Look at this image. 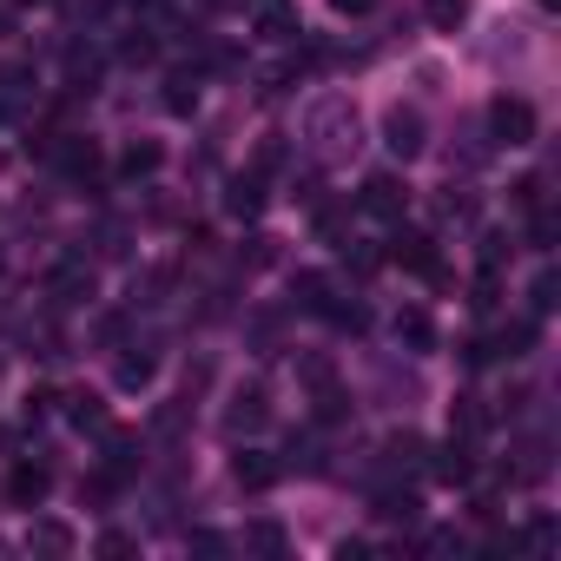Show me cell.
Wrapping results in <instances>:
<instances>
[{"label": "cell", "instance_id": "obj_28", "mask_svg": "<svg viewBox=\"0 0 561 561\" xmlns=\"http://www.w3.org/2000/svg\"><path fill=\"white\" fill-rule=\"evenodd\" d=\"M528 305H535V311H554V271H541V277H535V291H528Z\"/></svg>", "mask_w": 561, "mask_h": 561}, {"label": "cell", "instance_id": "obj_8", "mask_svg": "<svg viewBox=\"0 0 561 561\" xmlns=\"http://www.w3.org/2000/svg\"><path fill=\"white\" fill-rule=\"evenodd\" d=\"M291 305H298V311H311V318H331V305H337V285H331L324 271H298Z\"/></svg>", "mask_w": 561, "mask_h": 561}, {"label": "cell", "instance_id": "obj_21", "mask_svg": "<svg viewBox=\"0 0 561 561\" xmlns=\"http://www.w3.org/2000/svg\"><path fill=\"white\" fill-rule=\"evenodd\" d=\"M377 515H383V522H416V515H423V495H416V489H383V495H377Z\"/></svg>", "mask_w": 561, "mask_h": 561}, {"label": "cell", "instance_id": "obj_10", "mask_svg": "<svg viewBox=\"0 0 561 561\" xmlns=\"http://www.w3.org/2000/svg\"><path fill=\"white\" fill-rule=\"evenodd\" d=\"M225 211H231V218H257V211H264V172H238V179L225 185Z\"/></svg>", "mask_w": 561, "mask_h": 561}, {"label": "cell", "instance_id": "obj_25", "mask_svg": "<svg viewBox=\"0 0 561 561\" xmlns=\"http://www.w3.org/2000/svg\"><path fill=\"white\" fill-rule=\"evenodd\" d=\"M113 377H119V390H146V383H152V357H146V351H139V357H119Z\"/></svg>", "mask_w": 561, "mask_h": 561}, {"label": "cell", "instance_id": "obj_30", "mask_svg": "<svg viewBox=\"0 0 561 561\" xmlns=\"http://www.w3.org/2000/svg\"><path fill=\"white\" fill-rule=\"evenodd\" d=\"M93 548H100V554H133V548H139V541H133V535H119V528H113V535H100V541H93Z\"/></svg>", "mask_w": 561, "mask_h": 561}, {"label": "cell", "instance_id": "obj_16", "mask_svg": "<svg viewBox=\"0 0 561 561\" xmlns=\"http://www.w3.org/2000/svg\"><path fill=\"white\" fill-rule=\"evenodd\" d=\"M27 548L60 561V554H73V548H80V535H73L67 522H34V528H27Z\"/></svg>", "mask_w": 561, "mask_h": 561}, {"label": "cell", "instance_id": "obj_20", "mask_svg": "<svg viewBox=\"0 0 561 561\" xmlns=\"http://www.w3.org/2000/svg\"><path fill=\"white\" fill-rule=\"evenodd\" d=\"M133 469H139V436L113 430L106 436V476H133Z\"/></svg>", "mask_w": 561, "mask_h": 561}, {"label": "cell", "instance_id": "obj_15", "mask_svg": "<svg viewBox=\"0 0 561 561\" xmlns=\"http://www.w3.org/2000/svg\"><path fill=\"white\" fill-rule=\"evenodd\" d=\"M528 351H535V318H508L489 337V357H528Z\"/></svg>", "mask_w": 561, "mask_h": 561}, {"label": "cell", "instance_id": "obj_22", "mask_svg": "<svg viewBox=\"0 0 561 561\" xmlns=\"http://www.w3.org/2000/svg\"><path fill=\"white\" fill-rule=\"evenodd\" d=\"M165 113H179V119L198 113V73H172L165 80Z\"/></svg>", "mask_w": 561, "mask_h": 561}, {"label": "cell", "instance_id": "obj_2", "mask_svg": "<svg viewBox=\"0 0 561 561\" xmlns=\"http://www.w3.org/2000/svg\"><path fill=\"white\" fill-rule=\"evenodd\" d=\"M489 133H495V146H535V106L502 93V100L489 106Z\"/></svg>", "mask_w": 561, "mask_h": 561}, {"label": "cell", "instance_id": "obj_11", "mask_svg": "<svg viewBox=\"0 0 561 561\" xmlns=\"http://www.w3.org/2000/svg\"><path fill=\"white\" fill-rule=\"evenodd\" d=\"M264 416H271V410H264V390L251 383V390H238V397H231V410H225V436H251Z\"/></svg>", "mask_w": 561, "mask_h": 561}, {"label": "cell", "instance_id": "obj_5", "mask_svg": "<svg viewBox=\"0 0 561 561\" xmlns=\"http://www.w3.org/2000/svg\"><path fill=\"white\" fill-rule=\"evenodd\" d=\"M383 146H390L397 159H416V152L430 146V139H423V113H416V106H390V113H383Z\"/></svg>", "mask_w": 561, "mask_h": 561}, {"label": "cell", "instance_id": "obj_24", "mask_svg": "<svg viewBox=\"0 0 561 561\" xmlns=\"http://www.w3.org/2000/svg\"><path fill=\"white\" fill-rule=\"evenodd\" d=\"M159 159H165V152H159V139H139V146L119 159V172H126V179H146V172H159Z\"/></svg>", "mask_w": 561, "mask_h": 561}, {"label": "cell", "instance_id": "obj_12", "mask_svg": "<svg viewBox=\"0 0 561 561\" xmlns=\"http://www.w3.org/2000/svg\"><path fill=\"white\" fill-rule=\"evenodd\" d=\"M430 469H436V482H469V476H476V443L449 436V443L436 449V462H430Z\"/></svg>", "mask_w": 561, "mask_h": 561}, {"label": "cell", "instance_id": "obj_27", "mask_svg": "<svg viewBox=\"0 0 561 561\" xmlns=\"http://www.w3.org/2000/svg\"><path fill=\"white\" fill-rule=\"evenodd\" d=\"M554 541H561V528H554L548 515H535V522H528V548H554Z\"/></svg>", "mask_w": 561, "mask_h": 561}, {"label": "cell", "instance_id": "obj_33", "mask_svg": "<svg viewBox=\"0 0 561 561\" xmlns=\"http://www.w3.org/2000/svg\"><path fill=\"white\" fill-rule=\"evenodd\" d=\"M205 8H218V14H231V8H244V0H205Z\"/></svg>", "mask_w": 561, "mask_h": 561}, {"label": "cell", "instance_id": "obj_1", "mask_svg": "<svg viewBox=\"0 0 561 561\" xmlns=\"http://www.w3.org/2000/svg\"><path fill=\"white\" fill-rule=\"evenodd\" d=\"M305 139H311V152H318L324 165H344V159L357 152V106H351L344 93H324V100L305 113Z\"/></svg>", "mask_w": 561, "mask_h": 561}, {"label": "cell", "instance_id": "obj_32", "mask_svg": "<svg viewBox=\"0 0 561 561\" xmlns=\"http://www.w3.org/2000/svg\"><path fill=\"white\" fill-rule=\"evenodd\" d=\"M331 8H337V14H370L377 0H331Z\"/></svg>", "mask_w": 561, "mask_h": 561}, {"label": "cell", "instance_id": "obj_18", "mask_svg": "<svg viewBox=\"0 0 561 561\" xmlns=\"http://www.w3.org/2000/svg\"><path fill=\"white\" fill-rule=\"evenodd\" d=\"M67 403V423L73 430H106V403L93 397V390H73V397H60Z\"/></svg>", "mask_w": 561, "mask_h": 561}, {"label": "cell", "instance_id": "obj_17", "mask_svg": "<svg viewBox=\"0 0 561 561\" xmlns=\"http://www.w3.org/2000/svg\"><path fill=\"white\" fill-rule=\"evenodd\" d=\"M397 344H410V351H430L436 344V324H430V311H397Z\"/></svg>", "mask_w": 561, "mask_h": 561}, {"label": "cell", "instance_id": "obj_3", "mask_svg": "<svg viewBox=\"0 0 561 561\" xmlns=\"http://www.w3.org/2000/svg\"><path fill=\"white\" fill-rule=\"evenodd\" d=\"M357 205H364L370 218H390V225H397V218L410 211V185H403L397 172H370V179H364V198H357Z\"/></svg>", "mask_w": 561, "mask_h": 561}, {"label": "cell", "instance_id": "obj_7", "mask_svg": "<svg viewBox=\"0 0 561 561\" xmlns=\"http://www.w3.org/2000/svg\"><path fill=\"white\" fill-rule=\"evenodd\" d=\"M383 257H397V264H410V271H423V277H443V257H436V238H430V231H397Z\"/></svg>", "mask_w": 561, "mask_h": 561}, {"label": "cell", "instance_id": "obj_13", "mask_svg": "<svg viewBox=\"0 0 561 561\" xmlns=\"http://www.w3.org/2000/svg\"><path fill=\"white\" fill-rule=\"evenodd\" d=\"M47 489H54V476H47L41 462H21V469L8 476V495H14V508H41V502H47Z\"/></svg>", "mask_w": 561, "mask_h": 561}, {"label": "cell", "instance_id": "obj_23", "mask_svg": "<svg viewBox=\"0 0 561 561\" xmlns=\"http://www.w3.org/2000/svg\"><path fill=\"white\" fill-rule=\"evenodd\" d=\"M423 14H430L436 34H456V27L469 21V0H423Z\"/></svg>", "mask_w": 561, "mask_h": 561}, {"label": "cell", "instance_id": "obj_26", "mask_svg": "<svg viewBox=\"0 0 561 561\" xmlns=\"http://www.w3.org/2000/svg\"><path fill=\"white\" fill-rule=\"evenodd\" d=\"M244 548H257V554H285V528H277V522H251V528H244Z\"/></svg>", "mask_w": 561, "mask_h": 561}, {"label": "cell", "instance_id": "obj_9", "mask_svg": "<svg viewBox=\"0 0 561 561\" xmlns=\"http://www.w3.org/2000/svg\"><path fill=\"white\" fill-rule=\"evenodd\" d=\"M34 106V73L27 67H0V119H21Z\"/></svg>", "mask_w": 561, "mask_h": 561}, {"label": "cell", "instance_id": "obj_6", "mask_svg": "<svg viewBox=\"0 0 561 561\" xmlns=\"http://www.w3.org/2000/svg\"><path fill=\"white\" fill-rule=\"evenodd\" d=\"M277 476H285V462L264 456V449H238V456H231V482H238L244 495H264Z\"/></svg>", "mask_w": 561, "mask_h": 561}, {"label": "cell", "instance_id": "obj_31", "mask_svg": "<svg viewBox=\"0 0 561 561\" xmlns=\"http://www.w3.org/2000/svg\"><path fill=\"white\" fill-rule=\"evenodd\" d=\"M192 548H198V554H225L231 541H225V535H211V528H198V535H192Z\"/></svg>", "mask_w": 561, "mask_h": 561}, {"label": "cell", "instance_id": "obj_14", "mask_svg": "<svg viewBox=\"0 0 561 561\" xmlns=\"http://www.w3.org/2000/svg\"><path fill=\"white\" fill-rule=\"evenodd\" d=\"M257 34H264V41L305 34V27H298V0H264V8H257Z\"/></svg>", "mask_w": 561, "mask_h": 561}, {"label": "cell", "instance_id": "obj_19", "mask_svg": "<svg viewBox=\"0 0 561 561\" xmlns=\"http://www.w3.org/2000/svg\"><path fill=\"white\" fill-rule=\"evenodd\" d=\"M482 430H489V410H482L476 397H456V416H449V436H462V443H482Z\"/></svg>", "mask_w": 561, "mask_h": 561}, {"label": "cell", "instance_id": "obj_29", "mask_svg": "<svg viewBox=\"0 0 561 561\" xmlns=\"http://www.w3.org/2000/svg\"><path fill=\"white\" fill-rule=\"evenodd\" d=\"M502 244H508V238H502V231H489V238H482V271H495V264H502V257H508V251H502Z\"/></svg>", "mask_w": 561, "mask_h": 561}, {"label": "cell", "instance_id": "obj_4", "mask_svg": "<svg viewBox=\"0 0 561 561\" xmlns=\"http://www.w3.org/2000/svg\"><path fill=\"white\" fill-rule=\"evenodd\" d=\"M47 298L54 305H87L93 298V264L87 257H60L54 277H47Z\"/></svg>", "mask_w": 561, "mask_h": 561}]
</instances>
